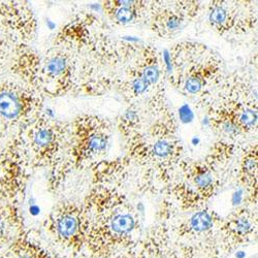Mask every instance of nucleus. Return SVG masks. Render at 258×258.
Masks as SVG:
<instances>
[{
  "label": "nucleus",
  "instance_id": "2",
  "mask_svg": "<svg viewBox=\"0 0 258 258\" xmlns=\"http://www.w3.org/2000/svg\"><path fill=\"white\" fill-rule=\"evenodd\" d=\"M89 219L84 207L63 205L58 208L47 223V229L54 244L72 256H80L86 248Z\"/></svg>",
  "mask_w": 258,
  "mask_h": 258
},
{
  "label": "nucleus",
  "instance_id": "7",
  "mask_svg": "<svg viewBox=\"0 0 258 258\" xmlns=\"http://www.w3.org/2000/svg\"><path fill=\"white\" fill-rule=\"evenodd\" d=\"M23 97L11 88L0 89V120L12 121L23 112Z\"/></svg>",
  "mask_w": 258,
  "mask_h": 258
},
{
  "label": "nucleus",
  "instance_id": "4",
  "mask_svg": "<svg viewBox=\"0 0 258 258\" xmlns=\"http://www.w3.org/2000/svg\"><path fill=\"white\" fill-rule=\"evenodd\" d=\"M222 220L216 214L208 210H201L180 223L171 235L174 245L195 244L217 239Z\"/></svg>",
  "mask_w": 258,
  "mask_h": 258
},
{
  "label": "nucleus",
  "instance_id": "10",
  "mask_svg": "<svg viewBox=\"0 0 258 258\" xmlns=\"http://www.w3.org/2000/svg\"><path fill=\"white\" fill-rule=\"evenodd\" d=\"M210 21L213 26L223 28L230 21V14L223 6H215L210 13Z\"/></svg>",
  "mask_w": 258,
  "mask_h": 258
},
{
  "label": "nucleus",
  "instance_id": "6",
  "mask_svg": "<svg viewBox=\"0 0 258 258\" xmlns=\"http://www.w3.org/2000/svg\"><path fill=\"white\" fill-rule=\"evenodd\" d=\"M224 256L217 239L195 244L174 245L169 255L170 258H223Z\"/></svg>",
  "mask_w": 258,
  "mask_h": 258
},
{
  "label": "nucleus",
  "instance_id": "5",
  "mask_svg": "<svg viewBox=\"0 0 258 258\" xmlns=\"http://www.w3.org/2000/svg\"><path fill=\"white\" fill-rule=\"evenodd\" d=\"M173 244L166 230L159 227L150 231L135 245L121 250L109 258H166L169 257Z\"/></svg>",
  "mask_w": 258,
  "mask_h": 258
},
{
  "label": "nucleus",
  "instance_id": "17",
  "mask_svg": "<svg viewBox=\"0 0 258 258\" xmlns=\"http://www.w3.org/2000/svg\"><path fill=\"white\" fill-rule=\"evenodd\" d=\"M255 258H256V257H255Z\"/></svg>",
  "mask_w": 258,
  "mask_h": 258
},
{
  "label": "nucleus",
  "instance_id": "16",
  "mask_svg": "<svg viewBox=\"0 0 258 258\" xmlns=\"http://www.w3.org/2000/svg\"><path fill=\"white\" fill-rule=\"evenodd\" d=\"M245 169L247 173H252L254 174V171L256 170V159L253 157H250L245 161Z\"/></svg>",
  "mask_w": 258,
  "mask_h": 258
},
{
  "label": "nucleus",
  "instance_id": "8",
  "mask_svg": "<svg viewBox=\"0 0 258 258\" xmlns=\"http://www.w3.org/2000/svg\"><path fill=\"white\" fill-rule=\"evenodd\" d=\"M14 258H62L58 253L49 250L39 243L30 240L20 241L15 246Z\"/></svg>",
  "mask_w": 258,
  "mask_h": 258
},
{
  "label": "nucleus",
  "instance_id": "13",
  "mask_svg": "<svg viewBox=\"0 0 258 258\" xmlns=\"http://www.w3.org/2000/svg\"><path fill=\"white\" fill-rule=\"evenodd\" d=\"M183 22V19L180 15H177L176 13H169L165 16H163V30L173 32L178 30Z\"/></svg>",
  "mask_w": 258,
  "mask_h": 258
},
{
  "label": "nucleus",
  "instance_id": "9",
  "mask_svg": "<svg viewBox=\"0 0 258 258\" xmlns=\"http://www.w3.org/2000/svg\"><path fill=\"white\" fill-rule=\"evenodd\" d=\"M68 64L62 56H54L48 59L44 71L50 78H59L67 71Z\"/></svg>",
  "mask_w": 258,
  "mask_h": 258
},
{
  "label": "nucleus",
  "instance_id": "3",
  "mask_svg": "<svg viewBox=\"0 0 258 258\" xmlns=\"http://www.w3.org/2000/svg\"><path fill=\"white\" fill-rule=\"evenodd\" d=\"M257 235L256 213L249 209L236 210L224 220H222L217 240L226 256L238 248L251 243Z\"/></svg>",
  "mask_w": 258,
  "mask_h": 258
},
{
  "label": "nucleus",
  "instance_id": "15",
  "mask_svg": "<svg viewBox=\"0 0 258 258\" xmlns=\"http://www.w3.org/2000/svg\"><path fill=\"white\" fill-rule=\"evenodd\" d=\"M141 78L148 84L151 85L154 84L159 78V71L158 68L155 66H148L144 69Z\"/></svg>",
  "mask_w": 258,
  "mask_h": 258
},
{
  "label": "nucleus",
  "instance_id": "1",
  "mask_svg": "<svg viewBox=\"0 0 258 258\" xmlns=\"http://www.w3.org/2000/svg\"><path fill=\"white\" fill-rule=\"evenodd\" d=\"M84 208L89 219L85 251L91 258H109L141 239L138 214L124 200L106 197Z\"/></svg>",
  "mask_w": 258,
  "mask_h": 258
},
{
  "label": "nucleus",
  "instance_id": "14",
  "mask_svg": "<svg viewBox=\"0 0 258 258\" xmlns=\"http://www.w3.org/2000/svg\"><path fill=\"white\" fill-rule=\"evenodd\" d=\"M171 151H173V147H171V144L166 142V141H158L155 143L153 147V152L156 156L160 158H165L171 154Z\"/></svg>",
  "mask_w": 258,
  "mask_h": 258
},
{
  "label": "nucleus",
  "instance_id": "11",
  "mask_svg": "<svg viewBox=\"0 0 258 258\" xmlns=\"http://www.w3.org/2000/svg\"><path fill=\"white\" fill-rule=\"evenodd\" d=\"M55 139V135L51 128L42 127L37 129L33 136V143L39 149H44L50 147Z\"/></svg>",
  "mask_w": 258,
  "mask_h": 258
},
{
  "label": "nucleus",
  "instance_id": "12",
  "mask_svg": "<svg viewBox=\"0 0 258 258\" xmlns=\"http://www.w3.org/2000/svg\"><path fill=\"white\" fill-rule=\"evenodd\" d=\"M119 4L121 5H119V7L116 8L114 13L116 20L119 21V22H121L122 24L131 23L136 17V12L131 8V7H134L135 5H131L132 3L129 2L127 3L128 5H124V3H119Z\"/></svg>",
  "mask_w": 258,
  "mask_h": 258
}]
</instances>
